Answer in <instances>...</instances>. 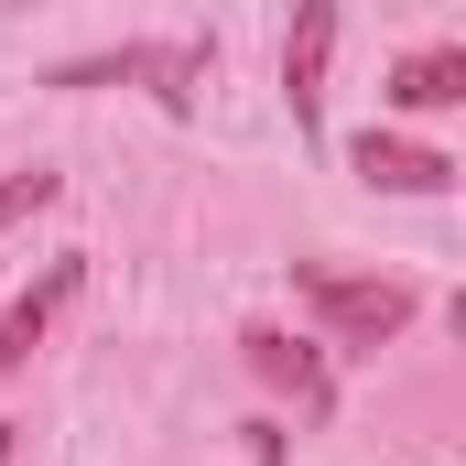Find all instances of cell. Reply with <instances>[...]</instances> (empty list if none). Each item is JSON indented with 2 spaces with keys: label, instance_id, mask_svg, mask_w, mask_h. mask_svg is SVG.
Instances as JSON below:
<instances>
[{
  "label": "cell",
  "instance_id": "cell-1",
  "mask_svg": "<svg viewBox=\"0 0 466 466\" xmlns=\"http://www.w3.org/2000/svg\"><path fill=\"white\" fill-rule=\"evenodd\" d=\"M293 293H304V315L326 326V348H390V337L412 326V293L380 282V271H326V260H304Z\"/></svg>",
  "mask_w": 466,
  "mask_h": 466
},
{
  "label": "cell",
  "instance_id": "cell-2",
  "mask_svg": "<svg viewBox=\"0 0 466 466\" xmlns=\"http://www.w3.org/2000/svg\"><path fill=\"white\" fill-rule=\"evenodd\" d=\"M207 44H130V55H87V66H55V87H152L163 109L185 119L196 109V87H207Z\"/></svg>",
  "mask_w": 466,
  "mask_h": 466
},
{
  "label": "cell",
  "instance_id": "cell-3",
  "mask_svg": "<svg viewBox=\"0 0 466 466\" xmlns=\"http://www.w3.org/2000/svg\"><path fill=\"white\" fill-rule=\"evenodd\" d=\"M326 66H337V0H293V33H282V98H293V130H304V141L326 130Z\"/></svg>",
  "mask_w": 466,
  "mask_h": 466
},
{
  "label": "cell",
  "instance_id": "cell-4",
  "mask_svg": "<svg viewBox=\"0 0 466 466\" xmlns=\"http://www.w3.org/2000/svg\"><path fill=\"white\" fill-rule=\"evenodd\" d=\"M348 174H358V185H380V196H445V185H456L445 152L390 141V130H358V141H348Z\"/></svg>",
  "mask_w": 466,
  "mask_h": 466
},
{
  "label": "cell",
  "instance_id": "cell-5",
  "mask_svg": "<svg viewBox=\"0 0 466 466\" xmlns=\"http://www.w3.org/2000/svg\"><path fill=\"white\" fill-rule=\"evenodd\" d=\"M238 348H249V369H260L271 390H293V412H304V423H326V412H337V380H326V358L304 348V337H282V326H249Z\"/></svg>",
  "mask_w": 466,
  "mask_h": 466
},
{
  "label": "cell",
  "instance_id": "cell-6",
  "mask_svg": "<svg viewBox=\"0 0 466 466\" xmlns=\"http://www.w3.org/2000/svg\"><path fill=\"white\" fill-rule=\"evenodd\" d=\"M76 282H87V260L66 249V260H44V271H33V282L11 293V315H0V369H22V358L44 348V326L66 315V293H76Z\"/></svg>",
  "mask_w": 466,
  "mask_h": 466
},
{
  "label": "cell",
  "instance_id": "cell-7",
  "mask_svg": "<svg viewBox=\"0 0 466 466\" xmlns=\"http://www.w3.org/2000/svg\"><path fill=\"white\" fill-rule=\"evenodd\" d=\"M456 98H466V55H456V44H423V55L390 66V109L434 119V109H456Z\"/></svg>",
  "mask_w": 466,
  "mask_h": 466
},
{
  "label": "cell",
  "instance_id": "cell-8",
  "mask_svg": "<svg viewBox=\"0 0 466 466\" xmlns=\"http://www.w3.org/2000/svg\"><path fill=\"white\" fill-rule=\"evenodd\" d=\"M44 207H55V174H44V163H22V174H0V238L22 228V218H44Z\"/></svg>",
  "mask_w": 466,
  "mask_h": 466
}]
</instances>
